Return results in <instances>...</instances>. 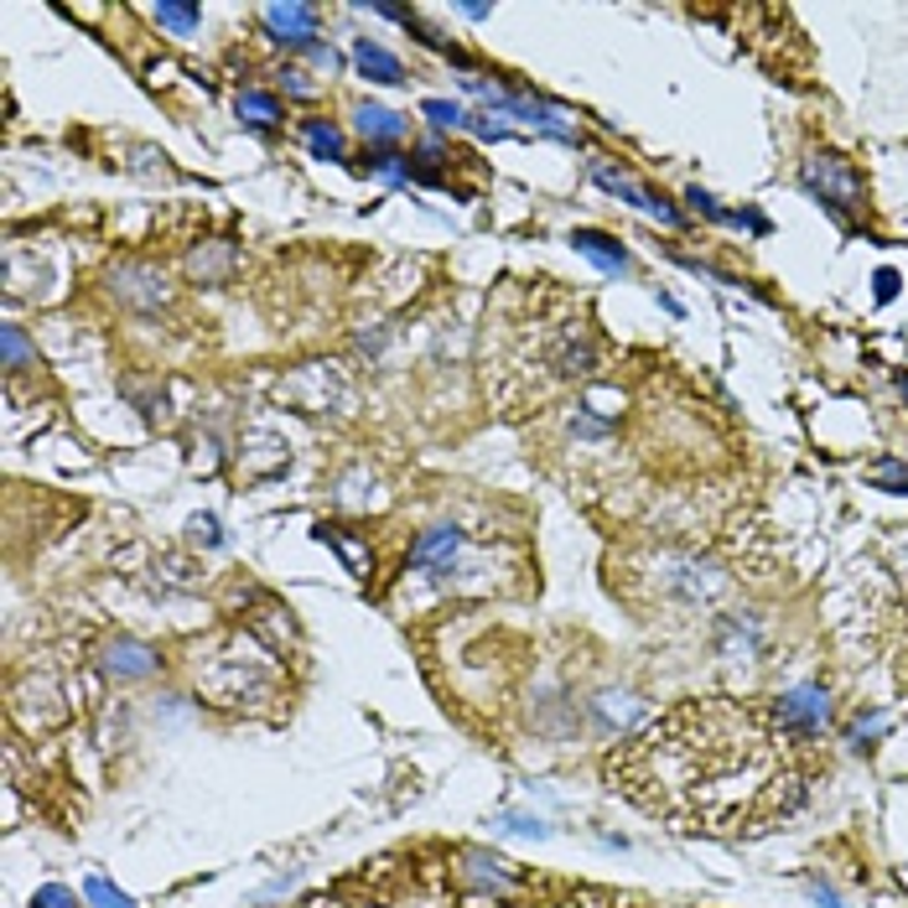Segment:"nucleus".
Masks as SVG:
<instances>
[{
    "instance_id": "20e7f679",
    "label": "nucleus",
    "mask_w": 908,
    "mask_h": 908,
    "mask_svg": "<svg viewBox=\"0 0 908 908\" xmlns=\"http://www.w3.org/2000/svg\"><path fill=\"white\" fill-rule=\"evenodd\" d=\"M110 291H115L119 306H130V312H162L172 302V286L156 265H136V260H125L115 265V276H110Z\"/></svg>"
},
{
    "instance_id": "aec40b11",
    "label": "nucleus",
    "mask_w": 908,
    "mask_h": 908,
    "mask_svg": "<svg viewBox=\"0 0 908 908\" xmlns=\"http://www.w3.org/2000/svg\"><path fill=\"white\" fill-rule=\"evenodd\" d=\"M883 727H887V717H883V711H862L857 722L846 727V743H852V747H867L872 737H883Z\"/></svg>"
},
{
    "instance_id": "393cba45",
    "label": "nucleus",
    "mask_w": 908,
    "mask_h": 908,
    "mask_svg": "<svg viewBox=\"0 0 908 908\" xmlns=\"http://www.w3.org/2000/svg\"><path fill=\"white\" fill-rule=\"evenodd\" d=\"M276 78H280V89L297 93V99H312V93H317V84H306V73H302V68H280Z\"/></svg>"
},
{
    "instance_id": "9b49d317",
    "label": "nucleus",
    "mask_w": 908,
    "mask_h": 908,
    "mask_svg": "<svg viewBox=\"0 0 908 908\" xmlns=\"http://www.w3.org/2000/svg\"><path fill=\"white\" fill-rule=\"evenodd\" d=\"M587 717H592V727L603 737H623L633 727V717H639V701L629 691H597V696L587 701Z\"/></svg>"
},
{
    "instance_id": "7ed1b4c3",
    "label": "nucleus",
    "mask_w": 908,
    "mask_h": 908,
    "mask_svg": "<svg viewBox=\"0 0 908 908\" xmlns=\"http://www.w3.org/2000/svg\"><path fill=\"white\" fill-rule=\"evenodd\" d=\"M769 722L790 747H810L831 727V691L825 685H794L769 701Z\"/></svg>"
},
{
    "instance_id": "f8f14e48",
    "label": "nucleus",
    "mask_w": 908,
    "mask_h": 908,
    "mask_svg": "<svg viewBox=\"0 0 908 908\" xmlns=\"http://www.w3.org/2000/svg\"><path fill=\"white\" fill-rule=\"evenodd\" d=\"M353 68L364 73L369 84H384V89H395V84H411V78H405V63H400L390 47L369 42V37H358V42H353Z\"/></svg>"
},
{
    "instance_id": "dca6fc26",
    "label": "nucleus",
    "mask_w": 908,
    "mask_h": 908,
    "mask_svg": "<svg viewBox=\"0 0 908 908\" xmlns=\"http://www.w3.org/2000/svg\"><path fill=\"white\" fill-rule=\"evenodd\" d=\"M151 22L166 26L172 37H192V31L203 26V11H198V5H182V0H162V5H151Z\"/></svg>"
},
{
    "instance_id": "a878e982",
    "label": "nucleus",
    "mask_w": 908,
    "mask_h": 908,
    "mask_svg": "<svg viewBox=\"0 0 908 908\" xmlns=\"http://www.w3.org/2000/svg\"><path fill=\"white\" fill-rule=\"evenodd\" d=\"M306 58H312L317 68H343V58H338V52H332L327 42H312V47H306Z\"/></svg>"
},
{
    "instance_id": "a211bd4d",
    "label": "nucleus",
    "mask_w": 908,
    "mask_h": 908,
    "mask_svg": "<svg viewBox=\"0 0 908 908\" xmlns=\"http://www.w3.org/2000/svg\"><path fill=\"white\" fill-rule=\"evenodd\" d=\"M867 483L883 493H908V463H898V457H883L878 467H867Z\"/></svg>"
},
{
    "instance_id": "f3484780",
    "label": "nucleus",
    "mask_w": 908,
    "mask_h": 908,
    "mask_svg": "<svg viewBox=\"0 0 908 908\" xmlns=\"http://www.w3.org/2000/svg\"><path fill=\"white\" fill-rule=\"evenodd\" d=\"M84 908H136V898L119 893L104 872H89V878H84Z\"/></svg>"
},
{
    "instance_id": "f03ea898",
    "label": "nucleus",
    "mask_w": 908,
    "mask_h": 908,
    "mask_svg": "<svg viewBox=\"0 0 908 908\" xmlns=\"http://www.w3.org/2000/svg\"><path fill=\"white\" fill-rule=\"evenodd\" d=\"M799 187H805L836 224H852V218L867 209L862 172L846 162V156H836V151H820V156H810V162L799 166Z\"/></svg>"
},
{
    "instance_id": "f257e3e1",
    "label": "nucleus",
    "mask_w": 908,
    "mask_h": 908,
    "mask_svg": "<svg viewBox=\"0 0 908 908\" xmlns=\"http://www.w3.org/2000/svg\"><path fill=\"white\" fill-rule=\"evenodd\" d=\"M769 711L737 701H691L650 722L607 758L613 790L680 831H769L805 799V779L784 764Z\"/></svg>"
},
{
    "instance_id": "4468645a",
    "label": "nucleus",
    "mask_w": 908,
    "mask_h": 908,
    "mask_svg": "<svg viewBox=\"0 0 908 908\" xmlns=\"http://www.w3.org/2000/svg\"><path fill=\"white\" fill-rule=\"evenodd\" d=\"M234 115H239V125H250V130H260V136H270L280 119H286V110H280L276 93L265 89H244L239 99H234Z\"/></svg>"
},
{
    "instance_id": "2eb2a0df",
    "label": "nucleus",
    "mask_w": 908,
    "mask_h": 908,
    "mask_svg": "<svg viewBox=\"0 0 908 908\" xmlns=\"http://www.w3.org/2000/svg\"><path fill=\"white\" fill-rule=\"evenodd\" d=\"M302 140L317 162H349V140L332 119H302Z\"/></svg>"
},
{
    "instance_id": "bb28decb",
    "label": "nucleus",
    "mask_w": 908,
    "mask_h": 908,
    "mask_svg": "<svg viewBox=\"0 0 908 908\" xmlns=\"http://www.w3.org/2000/svg\"><path fill=\"white\" fill-rule=\"evenodd\" d=\"M810 898H816L820 908H846V904H841L836 887H825V883H810Z\"/></svg>"
},
{
    "instance_id": "6ab92c4d",
    "label": "nucleus",
    "mask_w": 908,
    "mask_h": 908,
    "mask_svg": "<svg viewBox=\"0 0 908 908\" xmlns=\"http://www.w3.org/2000/svg\"><path fill=\"white\" fill-rule=\"evenodd\" d=\"M420 115L431 119L437 130H463V125H467V110H463V104H452V99H426V104H420Z\"/></svg>"
},
{
    "instance_id": "6e6552de",
    "label": "nucleus",
    "mask_w": 908,
    "mask_h": 908,
    "mask_svg": "<svg viewBox=\"0 0 908 908\" xmlns=\"http://www.w3.org/2000/svg\"><path fill=\"white\" fill-rule=\"evenodd\" d=\"M317 5H265L260 11V26L270 31V42L280 47H297V52H306V47L317 42Z\"/></svg>"
},
{
    "instance_id": "b1692460",
    "label": "nucleus",
    "mask_w": 908,
    "mask_h": 908,
    "mask_svg": "<svg viewBox=\"0 0 908 908\" xmlns=\"http://www.w3.org/2000/svg\"><path fill=\"white\" fill-rule=\"evenodd\" d=\"M187 530H192V540H203L209 551H218V545H224V535H218V519H213V514H198Z\"/></svg>"
},
{
    "instance_id": "39448f33",
    "label": "nucleus",
    "mask_w": 908,
    "mask_h": 908,
    "mask_svg": "<svg viewBox=\"0 0 908 908\" xmlns=\"http://www.w3.org/2000/svg\"><path fill=\"white\" fill-rule=\"evenodd\" d=\"M592 182L603 187V192H613V198H623V203H633V209L654 213V218H659V224H670V229H680V224H685L676 203H665L659 192H650L644 182H633V177L623 172V166H613V162H592Z\"/></svg>"
},
{
    "instance_id": "ddd939ff",
    "label": "nucleus",
    "mask_w": 908,
    "mask_h": 908,
    "mask_svg": "<svg viewBox=\"0 0 908 908\" xmlns=\"http://www.w3.org/2000/svg\"><path fill=\"white\" fill-rule=\"evenodd\" d=\"M234 270H239V250L224 244V239H213V244H203V250L187 255V276L203 280V286H229Z\"/></svg>"
},
{
    "instance_id": "5701e85b",
    "label": "nucleus",
    "mask_w": 908,
    "mask_h": 908,
    "mask_svg": "<svg viewBox=\"0 0 908 908\" xmlns=\"http://www.w3.org/2000/svg\"><path fill=\"white\" fill-rule=\"evenodd\" d=\"M26 358H31V343H26V332L16 323L5 327V369H26Z\"/></svg>"
},
{
    "instance_id": "1a4fd4ad",
    "label": "nucleus",
    "mask_w": 908,
    "mask_h": 908,
    "mask_svg": "<svg viewBox=\"0 0 908 908\" xmlns=\"http://www.w3.org/2000/svg\"><path fill=\"white\" fill-rule=\"evenodd\" d=\"M353 130L369 140V151H395L400 140L411 136V119L369 99V104H358V110H353Z\"/></svg>"
},
{
    "instance_id": "0eeeda50",
    "label": "nucleus",
    "mask_w": 908,
    "mask_h": 908,
    "mask_svg": "<svg viewBox=\"0 0 908 908\" xmlns=\"http://www.w3.org/2000/svg\"><path fill=\"white\" fill-rule=\"evenodd\" d=\"M457 878H463V887H472V893H483V898H514L519 893V872H514L504 857H493V852H463L457 857Z\"/></svg>"
},
{
    "instance_id": "412c9836",
    "label": "nucleus",
    "mask_w": 908,
    "mask_h": 908,
    "mask_svg": "<svg viewBox=\"0 0 908 908\" xmlns=\"http://www.w3.org/2000/svg\"><path fill=\"white\" fill-rule=\"evenodd\" d=\"M499 831H509V836H551V825L540 816H519V810H504L499 816Z\"/></svg>"
},
{
    "instance_id": "9d476101",
    "label": "nucleus",
    "mask_w": 908,
    "mask_h": 908,
    "mask_svg": "<svg viewBox=\"0 0 908 908\" xmlns=\"http://www.w3.org/2000/svg\"><path fill=\"white\" fill-rule=\"evenodd\" d=\"M571 250H577L582 260H592L603 276H629L633 270V255L603 229H571Z\"/></svg>"
},
{
    "instance_id": "4be33fe9",
    "label": "nucleus",
    "mask_w": 908,
    "mask_h": 908,
    "mask_svg": "<svg viewBox=\"0 0 908 908\" xmlns=\"http://www.w3.org/2000/svg\"><path fill=\"white\" fill-rule=\"evenodd\" d=\"M31 908H78V893L63 883H42L31 893Z\"/></svg>"
},
{
    "instance_id": "cd10ccee",
    "label": "nucleus",
    "mask_w": 908,
    "mask_h": 908,
    "mask_svg": "<svg viewBox=\"0 0 908 908\" xmlns=\"http://www.w3.org/2000/svg\"><path fill=\"white\" fill-rule=\"evenodd\" d=\"M893 291H898V276H893V270H878V302H893Z\"/></svg>"
},
{
    "instance_id": "423d86ee",
    "label": "nucleus",
    "mask_w": 908,
    "mask_h": 908,
    "mask_svg": "<svg viewBox=\"0 0 908 908\" xmlns=\"http://www.w3.org/2000/svg\"><path fill=\"white\" fill-rule=\"evenodd\" d=\"M99 670H104L110 680H119V685H136V680H151L156 670H162V654L151 650L146 639L119 633V639H110V644L99 650Z\"/></svg>"
}]
</instances>
